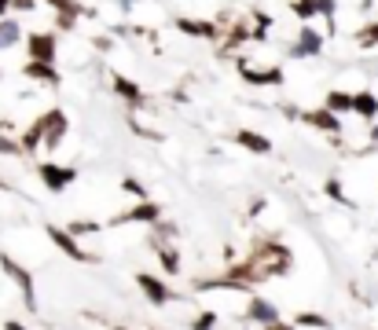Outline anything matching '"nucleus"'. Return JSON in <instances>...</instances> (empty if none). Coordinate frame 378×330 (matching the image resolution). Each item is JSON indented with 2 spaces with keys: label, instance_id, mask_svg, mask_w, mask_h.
I'll return each mask as SVG.
<instances>
[{
  "label": "nucleus",
  "instance_id": "1",
  "mask_svg": "<svg viewBox=\"0 0 378 330\" xmlns=\"http://www.w3.org/2000/svg\"><path fill=\"white\" fill-rule=\"evenodd\" d=\"M0 268H4V272L15 279L18 290H23L30 312H37V294H33V275H30V268H23V264H18L15 257H8V253H0Z\"/></svg>",
  "mask_w": 378,
  "mask_h": 330
},
{
  "label": "nucleus",
  "instance_id": "2",
  "mask_svg": "<svg viewBox=\"0 0 378 330\" xmlns=\"http://www.w3.org/2000/svg\"><path fill=\"white\" fill-rule=\"evenodd\" d=\"M48 238L55 242V246L67 253L70 260H81V264H96L99 257L96 253H89V250H81V242L70 235V231H62V228H55V224H48Z\"/></svg>",
  "mask_w": 378,
  "mask_h": 330
},
{
  "label": "nucleus",
  "instance_id": "3",
  "mask_svg": "<svg viewBox=\"0 0 378 330\" xmlns=\"http://www.w3.org/2000/svg\"><path fill=\"white\" fill-rule=\"evenodd\" d=\"M136 286H140V294H143L147 301H151V304H158V308L173 301L169 282H162L158 275H147V272H140V275H136Z\"/></svg>",
  "mask_w": 378,
  "mask_h": 330
},
{
  "label": "nucleus",
  "instance_id": "4",
  "mask_svg": "<svg viewBox=\"0 0 378 330\" xmlns=\"http://www.w3.org/2000/svg\"><path fill=\"white\" fill-rule=\"evenodd\" d=\"M26 52H30V62H55V33H30Z\"/></svg>",
  "mask_w": 378,
  "mask_h": 330
},
{
  "label": "nucleus",
  "instance_id": "5",
  "mask_svg": "<svg viewBox=\"0 0 378 330\" xmlns=\"http://www.w3.org/2000/svg\"><path fill=\"white\" fill-rule=\"evenodd\" d=\"M37 172H40V180H45V187L52 194H59L67 184H74V176H77V169H62V165H52V162L37 165Z\"/></svg>",
  "mask_w": 378,
  "mask_h": 330
},
{
  "label": "nucleus",
  "instance_id": "6",
  "mask_svg": "<svg viewBox=\"0 0 378 330\" xmlns=\"http://www.w3.org/2000/svg\"><path fill=\"white\" fill-rule=\"evenodd\" d=\"M40 125H45V147L55 150L62 143V136H67V114H62V110H52V114L40 118Z\"/></svg>",
  "mask_w": 378,
  "mask_h": 330
},
{
  "label": "nucleus",
  "instance_id": "7",
  "mask_svg": "<svg viewBox=\"0 0 378 330\" xmlns=\"http://www.w3.org/2000/svg\"><path fill=\"white\" fill-rule=\"evenodd\" d=\"M246 316L254 319V323H265V326H268V323L279 319V308L272 304V301H265V297L254 294V297H250V304H246Z\"/></svg>",
  "mask_w": 378,
  "mask_h": 330
},
{
  "label": "nucleus",
  "instance_id": "8",
  "mask_svg": "<svg viewBox=\"0 0 378 330\" xmlns=\"http://www.w3.org/2000/svg\"><path fill=\"white\" fill-rule=\"evenodd\" d=\"M26 77H33V81H40V84H59L55 62H26Z\"/></svg>",
  "mask_w": 378,
  "mask_h": 330
},
{
  "label": "nucleus",
  "instance_id": "9",
  "mask_svg": "<svg viewBox=\"0 0 378 330\" xmlns=\"http://www.w3.org/2000/svg\"><path fill=\"white\" fill-rule=\"evenodd\" d=\"M352 110H356V114H360V118H378V96L374 92H356L352 96Z\"/></svg>",
  "mask_w": 378,
  "mask_h": 330
},
{
  "label": "nucleus",
  "instance_id": "10",
  "mask_svg": "<svg viewBox=\"0 0 378 330\" xmlns=\"http://www.w3.org/2000/svg\"><path fill=\"white\" fill-rule=\"evenodd\" d=\"M243 77L250 84H279L283 81V70L279 66H272V70H250V66H243Z\"/></svg>",
  "mask_w": 378,
  "mask_h": 330
},
{
  "label": "nucleus",
  "instance_id": "11",
  "mask_svg": "<svg viewBox=\"0 0 378 330\" xmlns=\"http://www.w3.org/2000/svg\"><path fill=\"white\" fill-rule=\"evenodd\" d=\"M305 121H308V125H316V128H327V132H338V118H334L327 106H320V110H308Z\"/></svg>",
  "mask_w": 378,
  "mask_h": 330
},
{
  "label": "nucleus",
  "instance_id": "12",
  "mask_svg": "<svg viewBox=\"0 0 378 330\" xmlns=\"http://www.w3.org/2000/svg\"><path fill=\"white\" fill-rule=\"evenodd\" d=\"M40 143H45V125L33 121V125L23 132V140H18V147H23V154H30V150H37Z\"/></svg>",
  "mask_w": 378,
  "mask_h": 330
},
{
  "label": "nucleus",
  "instance_id": "13",
  "mask_svg": "<svg viewBox=\"0 0 378 330\" xmlns=\"http://www.w3.org/2000/svg\"><path fill=\"white\" fill-rule=\"evenodd\" d=\"M114 92L125 96L133 106H140V99H143V96H140V84H133L129 77H121V74H114Z\"/></svg>",
  "mask_w": 378,
  "mask_h": 330
},
{
  "label": "nucleus",
  "instance_id": "14",
  "mask_svg": "<svg viewBox=\"0 0 378 330\" xmlns=\"http://www.w3.org/2000/svg\"><path fill=\"white\" fill-rule=\"evenodd\" d=\"M125 220H140V224H158V220H162V209H158L155 202H143V206H136Z\"/></svg>",
  "mask_w": 378,
  "mask_h": 330
},
{
  "label": "nucleus",
  "instance_id": "15",
  "mask_svg": "<svg viewBox=\"0 0 378 330\" xmlns=\"http://www.w3.org/2000/svg\"><path fill=\"white\" fill-rule=\"evenodd\" d=\"M323 48V37L316 30H301V40H298V55H316Z\"/></svg>",
  "mask_w": 378,
  "mask_h": 330
},
{
  "label": "nucleus",
  "instance_id": "16",
  "mask_svg": "<svg viewBox=\"0 0 378 330\" xmlns=\"http://www.w3.org/2000/svg\"><path fill=\"white\" fill-rule=\"evenodd\" d=\"M235 140H239L243 147H250V150H257V154H268V150H272V143H268L265 136H257V132H250V128H243Z\"/></svg>",
  "mask_w": 378,
  "mask_h": 330
},
{
  "label": "nucleus",
  "instance_id": "17",
  "mask_svg": "<svg viewBox=\"0 0 378 330\" xmlns=\"http://www.w3.org/2000/svg\"><path fill=\"white\" fill-rule=\"evenodd\" d=\"M23 37V30H18L15 18H0V48H11V44Z\"/></svg>",
  "mask_w": 378,
  "mask_h": 330
},
{
  "label": "nucleus",
  "instance_id": "18",
  "mask_svg": "<svg viewBox=\"0 0 378 330\" xmlns=\"http://www.w3.org/2000/svg\"><path fill=\"white\" fill-rule=\"evenodd\" d=\"M327 110H330V114H349V110H352V96L349 92H330L327 96Z\"/></svg>",
  "mask_w": 378,
  "mask_h": 330
},
{
  "label": "nucleus",
  "instance_id": "19",
  "mask_svg": "<svg viewBox=\"0 0 378 330\" xmlns=\"http://www.w3.org/2000/svg\"><path fill=\"white\" fill-rule=\"evenodd\" d=\"M158 260H162V268L169 275H180V257H177L173 246H158Z\"/></svg>",
  "mask_w": 378,
  "mask_h": 330
},
{
  "label": "nucleus",
  "instance_id": "20",
  "mask_svg": "<svg viewBox=\"0 0 378 330\" xmlns=\"http://www.w3.org/2000/svg\"><path fill=\"white\" fill-rule=\"evenodd\" d=\"M177 26H180L184 33H195V37H213V26H209V22H191V18H180Z\"/></svg>",
  "mask_w": 378,
  "mask_h": 330
},
{
  "label": "nucleus",
  "instance_id": "21",
  "mask_svg": "<svg viewBox=\"0 0 378 330\" xmlns=\"http://www.w3.org/2000/svg\"><path fill=\"white\" fill-rule=\"evenodd\" d=\"M294 326H316V330H330V319L327 316H316V312H301L294 319Z\"/></svg>",
  "mask_w": 378,
  "mask_h": 330
},
{
  "label": "nucleus",
  "instance_id": "22",
  "mask_svg": "<svg viewBox=\"0 0 378 330\" xmlns=\"http://www.w3.org/2000/svg\"><path fill=\"white\" fill-rule=\"evenodd\" d=\"M45 4H52L59 15H77L81 8H77V0H45Z\"/></svg>",
  "mask_w": 378,
  "mask_h": 330
},
{
  "label": "nucleus",
  "instance_id": "23",
  "mask_svg": "<svg viewBox=\"0 0 378 330\" xmlns=\"http://www.w3.org/2000/svg\"><path fill=\"white\" fill-rule=\"evenodd\" d=\"M360 44L364 48H371V44H378V22H367L364 33H360Z\"/></svg>",
  "mask_w": 378,
  "mask_h": 330
},
{
  "label": "nucleus",
  "instance_id": "24",
  "mask_svg": "<svg viewBox=\"0 0 378 330\" xmlns=\"http://www.w3.org/2000/svg\"><path fill=\"white\" fill-rule=\"evenodd\" d=\"M213 326H217V316H213V312H202V316L191 323V330H213Z\"/></svg>",
  "mask_w": 378,
  "mask_h": 330
},
{
  "label": "nucleus",
  "instance_id": "25",
  "mask_svg": "<svg viewBox=\"0 0 378 330\" xmlns=\"http://www.w3.org/2000/svg\"><path fill=\"white\" fill-rule=\"evenodd\" d=\"M89 231H99V224H92V220H74L70 224V235H89Z\"/></svg>",
  "mask_w": 378,
  "mask_h": 330
},
{
  "label": "nucleus",
  "instance_id": "26",
  "mask_svg": "<svg viewBox=\"0 0 378 330\" xmlns=\"http://www.w3.org/2000/svg\"><path fill=\"white\" fill-rule=\"evenodd\" d=\"M0 154H23V147H18V140L0 136Z\"/></svg>",
  "mask_w": 378,
  "mask_h": 330
},
{
  "label": "nucleus",
  "instance_id": "27",
  "mask_svg": "<svg viewBox=\"0 0 378 330\" xmlns=\"http://www.w3.org/2000/svg\"><path fill=\"white\" fill-rule=\"evenodd\" d=\"M327 194H330V198H338V202L345 198V194H342V187H338V180H330V184H327Z\"/></svg>",
  "mask_w": 378,
  "mask_h": 330
},
{
  "label": "nucleus",
  "instance_id": "28",
  "mask_svg": "<svg viewBox=\"0 0 378 330\" xmlns=\"http://www.w3.org/2000/svg\"><path fill=\"white\" fill-rule=\"evenodd\" d=\"M33 4H37V0H11V8H15V11H30Z\"/></svg>",
  "mask_w": 378,
  "mask_h": 330
},
{
  "label": "nucleus",
  "instance_id": "29",
  "mask_svg": "<svg viewBox=\"0 0 378 330\" xmlns=\"http://www.w3.org/2000/svg\"><path fill=\"white\" fill-rule=\"evenodd\" d=\"M265 330H298V326H294V323H283V319H276V323H268Z\"/></svg>",
  "mask_w": 378,
  "mask_h": 330
},
{
  "label": "nucleus",
  "instance_id": "30",
  "mask_svg": "<svg viewBox=\"0 0 378 330\" xmlns=\"http://www.w3.org/2000/svg\"><path fill=\"white\" fill-rule=\"evenodd\" d=\"M125 187H129V191H133V194H140V198H143V187H140V184H136V180H125Z\"/></svg>",
  "mask_w": 378,
  "mask_h": 330
},
{
  "label": "nucleus",
  "instance_id": "31",
  "mask_svg": "<svg viewBox=\"0 0 378 330\" xmlns=\"http://www.w3.org/2000/svg\"><path fill=\"white\" fill-rule=\"evenodd\" d=\"M4 330H26V326L18 323V319H8V323H4Z\"/></svg>",
  "mask_w": 378,
  "mask_h": 330
},
{
  "label": "nucleus",
  "instance_id": "32",
  "mask_svg": "<svg viewBox=\"0 0 378 330\" xmlns=\"http://www.w3.org/2000/svg\"><path fill=\"white\" fill-rule=\"evenodd\" d=\"M8 11H11V0H0V18H4Z\"/></svg>",
  "mask_w": 378,
  "mask_h": 330
},
{
  "label": "nucleus",
  "instance_id": "33",
  "mask_svg": "<svg viewBox=\"0 0 378 330\" xmlns=\"http://www.w3.org/2000/svg\"><path fill=\"white\" fill-rule=\"evenodd\" d=\"M111 330H129V326H111Z\"/></svg>",
  "mask_w": 378,
  "mask_h": 330
}]
</instances>
